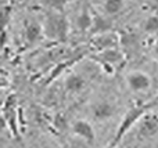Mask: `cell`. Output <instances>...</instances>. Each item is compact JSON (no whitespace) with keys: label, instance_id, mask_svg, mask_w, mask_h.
<instances>
[{"label":"cell","instance_id":"cell-1","mask_svg":"<svg viewBox=\"0 0 158 148\" xmlns=\"http://www.w3.org/2000/svg\"><path fill=\"white\" fill-rule=\"evenodd\" d=\"M43 36L49 40L65 42L69 35V21L63 11H50L44 15Z\"/></svg>","mask_w":158,"mask_h":148},{"label":"cell","instance_id":"cell-2","mask_svg":"<svg viewBox=\"0 0 158 148\" xmlns=\"http://www.w3.org/2000/svg\"><path fill=\"white\" fill-rule=\"evenodd\" d=\"M156 104V101H148V102H137V104H133L128 111L125 112L122 121H121L119 126L117 129V133H115L114 138H112L111 144L110 146L117 147L119 144V141L123 138V136L140 122V119L146 115L147 112H150V110L153 108V105Z\"/></svg>","mask_w":158,"mask_h":148},{"label":"cell","instance_id":"cell-3","mask_svg":"<svg viewBox=\"0 0 158 148\" xmlns=\"http://www.w3.org/2000/svg\"><path fill=\"white\" fill-rule=\"evenodd\" d=\"M92 60L96 61L106 74L112 75L118 68H121L125 64L126 55L123 50L117 47V49H108L104 51L96 53L94 55H92Z\"/></svg>","mask_w":158,"mask_h":148},{"label":"cell","instance_id":"cell-4","mask_svg":"<svg viewBox=\"0 0 158 148\" xmlns=\"http://www.w3.org/2000/svg\"><path fill=\"white\" fill-rule=\"evenodd\" d=\"M125 82L128 89L135 94H144L153 87V78L144 71L135 69L126 74Z\"/></svg>","mask_w":158,"mask_h":148},{"label":"cell","instance_id":"cell-5","mask_svg":"<svg viewBox=\"0 0 158 148\" xmlns=\"http://www.w3.org/2000/svg\"><path fill=\"white\" fill-rule=\"evenodd\" d=\"M90 115L94 122L104 123L107 121H111L117 115V105L111 100H97L90 105Z\"/></svg>","mask_w":158,"mask_h":148},{"label":"cell","instance_id":"cell-6","mask_svg":"<svg viewBox=\"0 0 158 148\" xmlns=\"http://www.w3.org/2000/svg\"><path fill=\"white\" fill-rule=\"evenodd\" d=\"M2 115L4 116L7 126L10 132L15 138H19V130H18V110H17V98L14 94H11L4 102Z\"/></svg>","mask_w":158,"mask_h":148},{"label":"cell","instance_id":"cell-7","mask_svg":"<svg viewBox=\"0 0 158 148\" xmlns=\"http://www.w3.org/2000/svg\"><path fill=\"white\" fill-rule=\"evenodd\" d=\"M69 129H71V133L75 136V137L83 140L85 143H87V144L94 143L96 130H94V127H93V125L90 123L87 119H83V118L75 119V121L71 122Z\"/></svg>","mask_w":158,"mask_h":148},{"label":"cell","instance_id":"cell-8","mask_svg":"<svg viewBox=\"0 0 158 148\" xmlns=\"http://www.w3.org/2000/svg\"><path fill=\"white\" fill-rule=\"evenodd\" d=\"M158 133V114L147 112L137 123V134L140 138H151Z\"/></svg>","mask_w":158,"mask_h":148},{"label":"cell","instance_id":"cell-9","mask_svg":"<svg viewBox=\"0 0 158 148\" xmlns=\"http://www.w3.org/2000/svg\"><path fill=\"white\" fill-rule=\"evenodd\" d=\"M119 43H121V38L117 33L107 32L94 36L92 40V47L94 49L96 53H100L108 49H117V47H119Z\"/></svg>","mask_w":158,"mask_h":148},{"label":"cell","instance_id":"cell-10","mask_svg":"<svg viewBox=\"0 0 158 148\" xmlns=\"http://www.w3.org/2000/svg\"><path fill=\"white\" fill-rule=\"evenodd\" d=\"M87 86V79L79 72H69L64 79V89L68 94L77 96L81 94L82 91L86 89Z\"/></svg>","mask_w":158,"mask_h":148},{"label":"cell","instance_id":"cell-11","mask_svg":"<svg viewBox=\"0 0 158 148\" xmlns=\"http://www.w3.org/2000/svg\"><path fill=\"white\" fill-rule=\"evenodd\" d=\"M43 36V26H42V22L38 21H28L25 24L24 28V39L27 42L28 46H32L36 42H39Z\"/></svg>","mask_w":158,"mask_h":148},{"label":"cell","instance_id":"cell-12","mask_svg":"<svg viewBox=\"0 0 158 148\" xmlns=\"http://www.w3.org/2000/svg\"><path fill=\"white\" fill-rule=\"evenodd\" d=\"M112 29V22L107 15H101V14H93V24L90 28V32L94 36L101 35V33L111 32Z\"/></svg>","mask_w":158,"mask_h":148},{"label":"cell","instance_id":"cell-13","mask_svg":"<svg viewBox=\"0 0 158 148\" xmlns=\"http://www.w3.org/2000/svg\"><path fill=\"white\" fill-rule=\"evenodd\" d=\"M93 24V14L87 7H82L77 15V26L81 32L90 30Z\"/></svg>","mask_w":158,"mask_h":148},{"label":"cell","instance_id":"cell-14","mask_svg":"<svg viewBox=\"0 0 158 148\" xmlns=\"http://www.w3.org/2000/svg\"><path fill=\"white\" fill-rule=\"evenodd\" d=\"M125 0H104L103 11L107 17H115L125 10Z\"/></svg>","mask_w":158,"mask_h":148},{"label":"cell","instance_id":"cell-15","mask_svg":"<svg viewBox=\"0 0 158 148\" xmlns=\"http://www.w3.org/2000/svg\"><path fill=\"white\" fill-rule=\"evenodd\" d=\"M11 13H13V7L11 4H4L0 7V40H4L6 29H7L8 24L11 19Z\"/></svg>","mask_w":158,"mask_h":148},{"label":"cell","instance_id":"cell-16","mask_svg":"<svg viewBox=\"0 0 158 148\" xmlns=\"http://www.w3.org/2000/svg\"><path fill=\"white\" fill-rule=\"evenodd\" d=\"M143 30L148 35H154L158 32V15L153 14V15L147 17L143 22Z\"/></svg>","mask_w":158,"mask_h":148},{"label":"cell","instance_id":"cell-17","mask_svg":"<svg viewBox=\"0 0 158 148\" xmlns=\"http://www.w3.org/2000/svg\"><path fill=\"white\" fill-rule=\"evenodd\" d=\"M40 2L46 7H49L50 11H63V7L71 0H40Z\"/></svg>","mask_w":158,"mask_h":148},{"label":"cell","instance_id":"cell-18","mask_svg":"<svg viewBox=\"0 0 158 148\" xmlns=\"http://www.w3.org/2000/svg\"><path fill=\"white\" fill-rule=\"evenodd\" d=\"M150 53H151V57L156 61H158V39L153 42V44H151V47H150Z\"/></svg>","mask_w":158,"mask_h":148},{"label":"cell","instance_id":"cell-19","mask_svg":"<svg viewBox=\"0 0 158 148\" xmlns=\"http://www.w3.org/2000/svg\"><path fill=\"white\" fill-rule=\"evenodd\" d=\"M7 130H10V129H8V126H7V122H6L4 116L0 114V137H2V136L4 134Z\"/></svg>","mask_w":158,"mask_h":148},{"label":"cell","instance_id":"cell-20","mask_svg":"<svg viewBox=\"0 0 158 148\" xmlns=\"http://www.w3.org/2000/svg\"><path fill=\"white\" fill-rule=\"evenodd\" d=\"M108 148H119V147H118V146H117V147H112V146H110Z\"/></svg>","mask_w":158,"mask_h":148}]
</instances>
